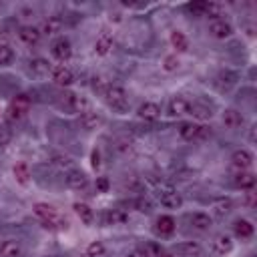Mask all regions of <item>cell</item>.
Segmentation results:
<instances>
[{
	"label": "cell",
	"mask_w": 257,
	"mask_h": 257,
	"mask_svg": "<svg viewBox=\"0 0 257 257\" xmlns=\"http://www.w3.org/2000/svg\"><path fill=\"white\" fill-rule=\"evenodd\" d=\"M179 137L189 143H199L211 137V128L207 124H197V122H181L179 124Z\"/></svg>",
	"instance_id": "cell-1"
},
{
	"label": "cell",
	"mask_w": 257,
	"mask_h": 257,
	"mask_svg": "<svg viewBox=\"0 0 257 257\" xmlns=\"http://www.w3.org/2000/svg\"><path fill=\"white\" fill-rule=\"evenodd\" d=\"M104 100L110 108L118 110V112H124L128 108V98H126V90L118 84H108L106 90H104Z\"/></svg>",
	"instance_id": "cell-2"
},
{
	"label": "cell",
	"mask_w": 257,
	"mask_h": 257,
	"mask_svg": "<svg viewBox=\"0 0 257 257\" xmlns=\"http://www.w3.org/2000/svg\"><path fill=\"white\" fill-rule=\"evenodd\" d=\"M28 110H30V98L26 94H16L8 106V116L12 120H20L26 116Z\"/></svg>",
	"instance_id": "cell-3"
},
{
	"label": "cell",
	"mask_w": 257,
	"mask_h": 257,
	"mask_svg": "<svg viewBox=\"0 0 257 257\" xmlns=\"http://www.w3.org/2000/svg\"><path fill=\"white\" fill-rule=\"evenodd\" d=\"M159 201H161V205L167 207V209H179V207L183 205L181 193H177V189H173V187H163V189L159 191Z\"/></svg>",
	"instance_id": "cell-4"
},
{
	"label": "cell",
	"mask_w": 257,
	"mask_h": 257,
	"mask_svg": "<svg viewBox=\"0 0 257 257\" xmlns=\"http://www.w3.org/2000/svg\"><path fill=\"white\" fill-rule=\"evenodd\" d=\"M251 165H253V153L249 149H237L231 155V167L235 171H249Z\"/></svg>",
	"instance_id": "cell-5"
},
{
	"label": "cell",
	"mask_w": 257,
	"mask_h": 257,
	"mask_svg": "<svg viewBox=\"0 0 257 257\" xmlns=\"http://www.w3.org/2000/svg\"><path fill=\"white\" fill-rule=\"evenodd\" d=\"M209 32L213 38H219V40H225L233 34V26L231 22H227L225 18H219V20H211L209 24Z\"/></svg>",
	"instance_id": "cell-6"
},
{
	"label": "cell",
	"mask_w": 257,
	"mask_h": 257,
	"mask_svg": "<svg viewBox=\"0 0 257 257\" xmlns=\"http://www.w3.org/2000/svg\"><path fill=\"white\" fill-rule=\"evenodd\" d=\"M52 56L56 58V60H60V62H64V60H68L70 58V54H72V44H70V40L68 38H56L54 40V44H52Z\"/></svg>",
	"instance_id": "cell-7"
},
{
	"label": "cell",
	"mask_w": 257,
	"mask_h": 257,
	"mask_svg": "<svg viewBox=\"0 0 257 257\" xmlns=\"http://www.w3.org/2000/svg\"><path fill=\"white\" fill-rule=\"evenodd\" d=\"M50 74H52V80H54L56 84H60V86H68V84L74 82V72H72L68 66H64V64L52 66Z\"/></svg>",
	"instance_id": "cell-8"
},
{
	"label": "cell",
	"mask_w": 257,
	"mask_h": 257,
	"mask_svg": "<svg viewBox=\"0 0 257 257\" xmlns=\"http://www.w3.org/2000/svg\"><path fill=\"white\" fill-rule=\"evenodd\" d=\"M173 251L179 257H201L203 255V247L199 243H195V241H183V243L175 245Z\"/></svg>",
	"instance_id": "cell-9"
},
{
	"label": "cell",
	"mask_w": 257,
	"mask_h": 257,
	"mask_svg": "<svg viewBox=\"0 0 257 257\" xmlns=\"http://www.w3.org/2000/svg\"><path fill=\"white\" fill-rule=\"evenodd\" d=\"M137 116L143 120H157L161 116V106L153 100H147L137 108Z\"/></svg>",
	"instance_id": "cell-10"
},
{
	"label": "cell",
	"mask_w": 257,
	"mask_h": 257,
	"mask_svg": "<svg viewBox=\"0 0 257 257\" xmlns=\"http://www.w3.org/2000/svg\"><path fill=\"white\" fill-rule=\"evenodd\" d=\"M110 48H112V36H110L108 30H102L94 40V54L96 56H106L110 52Z\"/></svg>",
	"instance_id": "cell-11"
},
{
	"label": "cell",
	"mask_w": 257,
	"mask_h": 257,
	"mask_svg": "<svg viewBox=\"0 0 257 257\" xmlns=\"http://www.w3.org/2000/svg\"><path fill=\"white\" fill-rule=\"evenodd\" d=\"M189 108H191V102H189L187 98H183V96H173V98L169 100L167 112H169L171 116H181V114H187Z\"/></svg>",
	"instance_id": "cell-12"
},
{
	"label": "cell",
	"mask_w": 257,
	"mask_h": 257,
	"mask_svg": "<svg viewBox=\"0 0 257 257\" xmlns=\"http://www.w3.org/2000/svg\"><path fill=\"white\" fill-rule=\"evenodd\" d=\"M40 28H36V26H20V30H18V38L24 42V44H28V46H34V44H38L40 42Z\"/></svg>",
	"instance_id": "cell-13"
},
{
	"label": "cell",
	"mask_w": 257,
	"mask_h": 257,
	"mask_svg": "<svg viewBox=\"0 0 257 257\" xmlns=\"http://www.w3.org/2000/svg\"><path fill=\"white\" fill-rule=\"evenodd\" d=\"M64 181H66V185L70 187V189H84L86 187V175L82 173V171H78V169H70V171H66L64 173Z\"/></svg>",
	"instance_id": "cell-14"
},
{
	"label": "cell",
	"mask_w": 257,
	"mask_h": 257,
	"mask_svg": "<svg viewBox=\"0 0 257 257\" xmlns=\"http://www.w3.org/2000/svg\"><path fill=\"white\" fill-rule=\"evenodd\" d=\"M211 247H213V251H215V253L225 255V253H229V251L233 249V239H231L227 233H219V235H215V237H213Z\"/></svg>",
	"instance_id": "cell-15"
},
{
	"label": "cell",
	"mask_w": 257,
	"mask_h": 257,
	"mask_svg": "<svg viewBox=\"0 0 257 257\" xmlns=\"http://www.w3.org/2000/svg\"><path fill=\"white\" fill-rule=\"evenodd\" d=\"M221 120L227 128H239L243 124V114L237 108H225L221 114Z\"/></svg>",
	"instance_id": "cell-16"
},
{
	"label": "cell",
	"mask_w": 257,
	"mask_h": 257,
	"mask_svg": "<svg viewBox=\"0 0 257 257\" xmlns=\"http://www.w3.org/2000/svg\"><path fill=\"white\" fill-rule=\"evenodd\" d=\"M175 219L171 217V215H161L159 219H157V223H155V229H157V233L159 235H163V237H167V235H173L175 233Z\"/></svg>",
	"instance_id": "cell-17"
},
{
	"label": "cell",
	"mask_w": 257,
	"mask_h": 257,
	"mask_svg": "<svg viewBox=\"0 0 257 257\" xmlns=\"http://www.w3.org/2000/svg\"><path fill=\"white\" fill-rule=\"evenodd\" d=\"M233 183H235V187H239V189L251 191V189L255 187V175L249 173V171H237V175L233 177Z\"/></svg>",
	"instance_id": "cell-18"
},
{
	"label": "cell",
	"mask_w": 257,
	"mask_h": 257,
	"mask_svg": "<svg viewBox=\"0 0 257 257\" xmlns=\"http://www.w3.org/2000/svg\"><path fill=\"white\" fill-rule=\"evenodd\" d=\"M0 255L2 257H20L22 255V247L16 239H4L0 243Z\"/></svg>",
	"instance_id": "cell-19"
},
{
	"label": "cell",
	"mask_w": 257,
	"mask_h": 257,
	"mask_svg": "<svg viewBox=\"0 0 257 257\" xmlns=\"http://www.w3.org/2000/svg\"><path fill=\"white\" fill-rule=\"evenodd\" d=\"M64 96H66V106L70 110H74V112H86L88 110V100L86 98H82V96H78L74 92H68Z\"/></svg>",
	"instance_id": "cell-20"
},
{
	"label": "cell",
	"mask_w": 257,
	"mask_h": 257,
	"mask_svg": "<svg viewBox=\"0 0 257 257\" xmlns=\"http://www.w3.org/2000/svg\"><path fill=\"white\" fill-rule=\"evenodd\" d=\"M34 213L42 221H58V211L52 205H48V203H36L34 205Z\"/></svg>",
	"instance_id": "cell-21"
},
{
	"label": "cell",
	"mask_w": 257,
	"mask_h": 257,
	"mask_svg": "<svg viewBox=\"0 0 257 257\" xmlns=\"http://www.w3.org/2000/svg\"><path fill=\"white\" fill-rule=\"evenodd\" d=\"M60 28H62V20H60L58 16H48V18L42 22V26H40V34L54 36V34L60 32Z\"/></svg>",
	"instance_id": "cell-22"
},
{
	"label": "cell",
	"mask_w": 257,
	"mask_h": 257,
	"mask_svg": "<svg viewBox=\"0 0 257 257\" xmlns=\"http://www.w3.org/2000/svg\"><path fill=\"white\" fill-rule=\"evenodd\" d=\"M80 124H82V128H86V131H94V128H98V126L102 124V116H100L98 112L86 110V112L80 114Z\"/></svg>",
	"instance_id": "cell-23"
},
{
	"label": "cell",
	"mask_w": 257,
	"mask_h": 257,
	"mask_svg": "<svg viewBox=\"0 0 257 257\" xmlns=\"http://www.w3.org/2000/svg\"><path fill=\"white\" fill-rule=\"evenodd\" d=\"M189 221H191V227L193 229H197V231H209V227H211V223H213V219L207 215V213H193L191 217H189Z\"/></svg>",
	"instance_id": "cell-24"
},
{
	"label": "cell",
	"mask_w": 257,
	"mask_h": 257,
	"mask_svg": "<svg viewBox=\"0 0 257 257\" xmlns=\"http://www.w3.org/2000/svg\"><path fill=\"white\" fill-rule=\"evenodd\" d=\"M253 231H255V227H253L251 221H247V219H237V221L233 223V233H235L237 237H241V239H249V237L253 235Z\"/></svg>",
	"instance_id": "cell-25"
},
{
	"label": "cell",
	"mask_w": 257,
	"mask_h": 257,
	"mask_svg": "<svg viewBox=\"0 0 257 257\" xmlns=\"http://www.w3.org/2000/svg\"><path fill=\"white\" fill-rule=\"evenodd\" d=\"M52 70V66H50V62L46 60V58H32L30 60V72L34 74V76H46L48 72Z\"/></svg>",
	"instance_id": "cell-26"
},
{
	"label": "cell",
	"mask_w": 257,
	"mask_h": 257,
	"mask_svg": "<svg viewBox=\"0 0 257 257\" xmlns=\"http://www.w3.org/2000/svg\"><path fill=\"white\" fill-rule=\"evenodd\" d=\"M12 173H14L16 183H20V185H28L30 183V169H28V165L24 161L16 163L14 169H12Z\"/></svg>",
	"instance_id": "cell-27"
},
{
	"label": "cell",
	"mask_w": 257,
	"mask_h": 257,
	"mask_svg": "<svg viewBox=\"0 0 257 257\" xmlns=\"http://www.w3.org/2000/svg\"><path fill=\"white\" fill-rule=\"evenodd\" d=\"M72 209H74V213L78 215V219H80L82 223L90 225V223L94 221V211H92L86 203H74V205H72Z\"/></svg>",
	"instance_id": "cell-28"
},
{
	"label": "cell",
	"mask_w": 257,
	"mask_h": 257,
	"mask_svg": "<svg viewBox=\"0 0 257 257\" xmlns=\"http://www.w3.org/2000/svg\"><path fill=\"white\" fill-rule=\"evenodd\" d=\"M169 38H171L173 48H177L179 52H187V50H189V40H187V36H185L181 30H173Z\"/></svg>",
	"instance_id": "cell-29"
},
{
	"label": "cell",
	"mask_w": 257,
	"mask_h": 257,
	"mask_svg": "<svg viewBox=\"0 0 257 257\" xmlns=\"http://www.w3.org/2000/svg\"><path fill=\"white\" fill-rule=\"evenodd\" d=\"M189 114H193V116H195V118H199V120H207V118H211V116H213L211 106H207V104H199V102L191 104Z\"/></svg>",
	"instance_id": "cell-30"
},
{
	"label": "cell",
	"mask_w": 257,
	"mask_h": 257,
	"mask_svg": "<svg viewBox=\"0 0 257 257\" xmlns=\"http://www.w3.org/2000/svg\"><path fill=\"white\" fill-rule=\"evenodd\" d=\"M231 209H233V201L231 199H219V201L213 203V213L217 217H225L227 213H231Z\"/></svg>",
	"instance_id": "cell-31"
},
{
	"label": "cell",
	"mask_w": 257,
	"mask_h": 257,
	"mask_svg": "<svg viewBox=\"0 0 257 257\" xmlns=\"http://www.w3.org/2000/svg\"><path fill=\"white\" fill-rule=\"evenodd\" d=\"M104 221H106V225H118V223H124V221H126V213L120 211V209H110V211H106Z\"/></svg>",
	"instance_id": "cell-32"
},
{
	"label": "cell",
	"mask_w": 257,
	"mask_h": 257,
	"mask_svg": "<svg viewBox=\"0 0 257 257\" xmlns=\"http://www.w3.org/2000/svg\"><path fill=\"white\" fill-rule=\"evenodd\" d=\"M203 16H207L211 20H219L221 18V4H217V2H205Z\"/></svg>",
	"instance_id": "cell-33"
},
{
	"label": "cell",
	"mask_w": 257,
	"mask_h": 257,
	"mask_svg": "<svg viewBox=\"0 0 257 257\" xmlns=\"http://www.w3.org/2000/svg\"><path fill=\"white\" fill-rule=\"evenodd\" d=\"M14 60V52L8 44H0V66H6Z\"/></svg>",
	"instance_id": "cell-34"
},
{
	"label": "cell",
	"mask_w": 257,
	"mask_h": 257,
	"mask_svg": "<svg viewBox=\"0 0 257 257\" xmlns=\"http://www.w3.org/2000/svg\"><path fill=\"white\" fill-rule=\"evenodd\" d=\"M179 58H177V54H169V56H165L163 58V70H167V72H175L177 68H179Z\"/></svg>",
	"instance_id": "cell-35"
},
{
	"label": "cell",
	"mask_w": 257,
	"mask_h": 257,
	"mask_svg": "<svg viewBox=\"0 0 257 257\" xmlns=\"http://www.w3.org/2000/svg\"><path fill=\"white\" fill-rule=\"evenodd\" d=\"M114 149L118 151V153H128L131 149H133V139L131 137H118L116 139V143H114Z\"/></svg>",
	"instance_id": "cell-36"
},
{
	"label": "cell",
	"mask_w": 257,
	"mask_h": 257,
	"mask_svg": "<svg viewBox=\"0 0 257 257\" xmlns=\"http://www.w3.org/2000/svg\"><path fill=\"white\" fill-rule=\"evenodd\" d=\"M90 86H92V90H94V92H102V94H104V90H106L108 82H106V78H104V76L96 74V76H92V80H90Z\"/></svg>",
	"instance_id": "cell-37"
},
{
	"label": "cell",
	"mask_w": 257,
	"mask_h": 257,
	"mask_svg": "<svg viewBox=\"0 0 257 257\" xmlns=\"http://www.w3.org/2000/svg\"><path fill=\"white\" fill-rule=\"evenodd\" d=\"M86 255L88 257H100L104 255V245L100 241H92L88 247H86Z\"/></svg>",
	"instance_id": "cell-38"
},
{
	"label": "cell",
	"mask_w": 257,
	"mask_h": 257,
	"mask_svg": "<svg viewBox=\"0 0 257 257\" xmlns=\"http://www.w3.org/2000/svg\"><path fill=\"white\" fill-rule=\"evenodd\" d=\"M54 165H56V167H60V169H66V171L74 169V167H72V159H70V157H56V159H54Z\"/></svg>",
	"instance_id": "cell-39"
},
{
	"label": "cell",
	"mask_w": 257,
	"mask_h": 257,
	"mask_svg": "<svg viewBox=\"0 0 257 257\" xmlns=\"http://www.w3.org/2000/svg\"><path fill=\"white\" fill-rule=\"evenodd\" d=\"M94 185H96V191H100V193H106V191H108V187H110V183H108V179H106V177H98Z\"/></svg>",
	"instance_id": "cell-40"
},
{
	"label": "cell",
	"mask_w": 257,
	"mask_h": 257,
	"mask_svg": "<svg viewBox=\"0 0 257 257\" xmlns=\"http://www.w3.org/2000/svg\"><path fill=\"white\" fill-rule=\"evenodd\" d=\"M243 205H245V207H249V209L255 205V191H253V189L245 193V197H243Z\"/></svg>",
	"instance_id": "cell-41"
},
{
	"label": "cell",
	"mask_w": 257,
	"mask_h": 257,
	"mask_svg": "<svg viewBox=\"0 0 257 257\" xmlns=\"http://www.w3.org/2000/svg\"><path fill=\"white\" fill-rule=\"evenodd\" d=\"M126 257H151V253H149V249H141L139 247V249H133Z\"/></svg>",
	"instance_id": "cell-42"
},
{
	"label": "cell",
	"mask_w": 257,
	"mask_h": 257,
	"mask_svg": "<svg viewBox=\"0 0 257 257\" xmlns=\"http://www.w3.org/2000/svg\"><path fill=\"white\" fill-rule=\"evenodd\" d=\"M189 10H191L193 14H201V16H203V10H205V2H195V4H191V6H189Z\"/></svg>",
	"instance_id": "cell-43"
},
{
	"label": "cell",
	"mask_w": 257,
	"mask_h": 257,
	"mask_svg": "<svg viewBox=\"0 0 257 257\" xmlns=\"http://www.w3.org/2000/svg\"><path fill=\"white\" fill-rule=\"evenodd\" d=\"M137 207H139V211H143V213H149V211H151V203H149L147 199H139V201H137Z\"/></svg>",
	"instance_id": "cell-44"
},
{
	"label": "cell",
	"mask_w": 257,
	"mask_h": 257,
	"mask_svg": "<svg viewBox=\"0 0 257 257\" xmlns=\"http://www.w3.org/2000/svg\"><path fill=\"white\" fill-rule=\"evenodd\" d=\"M92 167L94 169L100 167V155H98V151H92Z\"/></svg>",
	"instance_id": "cell-45"
},
{
	"label": "cell",
	"mask_w": 257,
	"mask_h": 257,
	"mask_svg": "<svg viewBox=\"0 0 257 257\" xmlns=\"http://www.w3.org/2000/svg\"><path fill=\"white\" fill-rule=\"evenodd\" d=\"M8 139H10L8 131H0V145H6V143H8Z\"/></svg>",
	"instance_id": "cell-46"
},
{
	"label": "cell",
	"mask_w": 257,
	"mask_h": 257,
	"mask_svg": "<svg viewBox=\"0 0 257 257\" xmlns=\"http://www.w3.org/2000/svg\"><path fill=\"white\" fill-rule=\"evenodd\" d=\"M161 257H173V255H171V253H165V255H161Z\"/></svg>",
	"instance_id": "cell-47"
}]
</instances>
